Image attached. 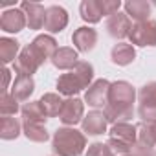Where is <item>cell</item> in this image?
Wrapping results in <instances>:
<instances>
[{"label": "cell", "instance_id": "2", "mask_svg": "<svg viewBox=\"0 0 156 156\" xmlns=\"http://www.w3.org/2000/svg\"><path fill=\"white\" fill-rule=\"evenodd\" d=\"M94 83V66L88 61H79L70 72L62 73L57 79V90L59 94L66 98H73L81 90L88 88Z\"/></svg>", "mask_w": 156, "mask_h": 156}, {"label": "cell", "instance_id": "7", "mask_svg": "<svg viewBox=\"0 0 156 156\" xmlns=\"http://www.w3.org/2000/svg\"><path fill=\"white\" fill-rule=\"evenodd\" d=\"M129 41H130L132 46H140V48L151 46V48H154L156 46V20L149 19L145 22L132 24Z\"/></svg>", "mask_w": 156, "mask_h": 156}, {"label": "cell", "instance_id": "26", "mask_svg": "<svg viewBox=\"0 0 156 156\" xmlns=\"http://www.w3.org/2000/svg\"><path fill=\"white\" fill-rule=\"evenodd\" d=\"M138 141L156 149V121H149V123L141 121L138 125Z\"/></svg>", "mask_w": 156, "mask_h": 156}, {"label": "cell", "instance_id": "20", "mask_svg": "<svg viewBox=\"0 0 156 156\" xmlns=\"http://www.w3.org/2000/svg\"><path fill=\"white\" fill-rule=\"evenodd\" d=\"M35 90V81L33 77H28V75H17L15 81H13V87H11V94L19 99V101H28L31 98Z\"/></svg>", "mask_w": 156, "mask_h": 156}, {"label": "cell", "instance_id": "24", "mask_svg": "<svg viewBox=\"0 0 156 156\" xmlns=\"http://www.w3.org/2000/svg\"><path fill=\"white\" fill-rule=\"evenodd\" d=\"M22 132L30 141H35V143H44L50 140V132L46 130V125L42 123L22 121Z\"/></svg>", "mask_w": 156, "mask_h": 156}, {"label": "cell", "instance_id": "19", "mask_svg": "<svg viewBox=\"0 0 156 156\" xmlns=\"http://www.w3.org/2000/svg\"><path fill=\"white\" fill-rule=\"evenodd\" d=\"M79 13H81V19L88 24H98L105 17L103 8H101V0H83L79 6Z\"/></svg>", "mask_w": 156, "mask_h": 156}, {"label": "cell", "instance_id": "15", "mask_svg": "<svg viewBox=\"0 0 156 156\" xmlns=\"http://www.w3.org/2000/svg\"><path fill=\"white\" fill-rule=\"evenodd\" d=\"M107 125H108V121H107L103 110H90L88 114H85V118L81 121L83 132L88 136H99V134L107 132Z\"/></svg>", "mask_w": 156, "mask_h": 156}, {"label": "cell", "instance_id": "12", "mask_svg": "<svg viewBox=\"0 0 156 156\" xmlns=\"http://www.w3.org/2000/svg\"><path fill=\"white\" fill-rule=\"evenodd\" d=\"M28 26V20H26V15L22 9L19 8H11V9H6L0 17V28L6 33H19L22 31L24 28Z\"/></svg>", "mask_w": 156, "mask_h": 156}, {"label": "cell", "instance_id": "1", "mask_svg": "<svg viewBox=\"0 0 156 156\" xmlns=\"http://www.w3.org/2000/svg\"><path fill=\"white\" fill-rule=\"evenodd\" d=\"M136 88L129 81H116L110 85L108 103L103 108V114L108 123H129L134 116V101H136Z\"/></svg>", "mask_w": 156, "mask_h": 156}, {"label": "cell", "instance_id": "4", "mask_svg": "<svg viewBox=\"0 0 156 156\" xmlns=\"http://www.w3.org/2000/svg\"><path fill=\"white\" fill-rule=\"evenodd\" d=\"M108 147L121 156L132 154L134 145L138 143V127L130 123H116L108 130Z\"/></svg>", "mask_w": 156, "mask_h": 156}, {"label": "cell", "instance_id": "21", "mask_svg": "<svg viewBox=\"0 0 156 156\" xmlns=\"http://www.w3.org/2000/svg\"><path fill=\"white\" fill-rule=\"evenodd\" d=\"M20 114H22V121H31V123H42L46 125V112L41 105V101H28L20 107Z\"/></svg>", "mask_w": 156, "mask_h": 156}, {"label": "cell", "instance_id": "32", "mask_svg": "<svg viewBox=\"0 0 156 156\" xmlns=\"http://www.w3.org/2000/svg\"><path fill=\"white\" fill-rule=\"evenodd\" d=\"M154 6H156V2H154Z\"/></svg>", "mask_w": 156, "mask_h": 156}, {"label": "cell", "instance_id": "3", "mask_svg": "<svg viewBox=\"0 0 156 156\" xmlns=\"http://www.w3.org/2000/svg\"><path fill=\"white\" fill-rule=\"evenodd\" d=\"M85 149L87 136L75 127H61L53 132L51 151L55 156H81Z\"/></svg>", "mask_w": 156, "mask_h": 156}, {"label": "cell", "instance_id": "18", "mask_svg": "<svg viewBox=\"0 0 156 156\" xmlns=\"http://www.w3.org/2000/svg\"><path fill=\"white\" fill-rule=\"evenodd\" d=\"M123 8H125V13L129 15V19H132L134 24H136V22L149 20L152 6L149 2H145V0H129V2L123 4Z\"/></svg>", "mask_w": 156, "mask_h": 156}, {"label": "cell", "instance_id": "30", "mask_svg": "<svg viewBox=\"0 0 156 156\" xmlns=\"http://www.w3.org/2000/svg\"><path fill=\"white\" fill-rule=\"evenodd\" d=\"M9 83H11V70L9 68H2V94H8V88H9Z\"/></svg>", "mask_w": 156, "mask_h": 156}, {"label": "cell", "instance_id": "8", "mask_svg": "<svg viewBox=\"0 0 156 156\" xmlns=\"http://www.w3.org/2000/svg\"><path fill=\"white\" fill-rule=\"evenodd\" d=\"M110 81L108 79H98L94 81L88 90L85 92V103L88 107H92L94 110L98 108H105L108 103V92H110Z\"/></svg>", "mask_w": 156, "mask_h": 156}, {"label": "cell", "instance_id": "6", "mask_svg": "<svg viewBox=\"0 0 156 156\" xmlns=\"http://www.w3.org/2000/svg\"><path fill=\"white\" fill-rule=\"evenodd\" d=\"M46 61L37 53V50L28 44L26 48H22L20 55L17 57V61L13 62V68H15V73L17 75H28V77H33V73L44 64Z\"/></svg>", "mask_w": 156, "mask_h": 156}, {"label": "cell", "instance_id": "31", "mask_svg": "<svg viewBox=\"0 0 156 156\" xmlns=\"http://www.w3.org/2000/svg\"><path fill=\"white\" fill-rule=\"evenodd\" d=\"M127 156H134V154H127Z\"/></svg>", "mask_w": 156, "mask_h": 156}, {"label": "cell", "instance_id": "29", "mask_svg": "<svg viewBox=\"0 0 156 156\" xmlns=\"http://www.w3.org/2000/svg\"><path fill=\"white\" fill-rule=\"evenodd\" d=\"M132 154H134V156H156V149L147 147V145H143V143H140V141H138V143L134 145Z\"/></svg>", "mask_w": 156, "mask_h": 156}, {"label": "cell", "instance_id": "23", "mask_svg": "<svg viewBox=\"0 0 156 156\" xmlns=\"http://www.w3.org/2000/svg\"><path fill=\"white\" fill-rule=\"evenodd\" d=\"M22 132V123L13 118V116H2L0 118V138L9 141L19 138V134Z\"/></svg>", "mask_w": 156, "mask_h": 156}, {"label": "cell", "instance_id": "16", "mask_svg": "<svg viewBox=\"0 0 156 156\" xmlns=\"http://www.w3.org/2000/svg\"><path fill=\"white\" fill-rule=\"evenodd\" d=\"M79 62V51L75 48H70V46H62L55 51V55L51 57V64L57 68V70H66L70 72L72 68H75V64Z\"/></svg>", "mask_w": 156, "mask_h": 156}, {"label": "cell", "instance_id": "10", "mask_svg": "<svg viewBox=\"0 0 156 156\" xmlns=\"http://www.w3.org/2000/svg\"><path fill=\"white\" fill-rule=\"evenodd\" d=\"M105 30H107V33H108L112 39L123 42V39L130 35L132 22H130V19H129L127 13L118 11L116 15H112V17L107 19V22H105Z\"/></svg>", "mask_w": 156, "mask_h": 156}, {"label": "cell", "instance_id": "14", "mask_svg": "<svg viewBox=\"0 0 156 156\" xmlns=\"http://www.w3.org/2000/svg\"><path fill=\"white\" fill-rule=\"evenodd\" d=\"M20 9L26 15L30 30H42L46 22V8L39 2H22Z\"/></svg>", "mask_w": 156, "mask_h": 156}, {"label": "cell", "instance_id": "9", "mask_svg": "<svg viewBox=\"0 0 156 156\" xmlns=\"http://www.w3.org/2000/svg\"><path fill=\"white\" fill-rule=\"evenodd\" d=\"M85 118V101L79 98H68L62 103L59 119L64 123V127H75L77 123H81Z\"/></svg>", "mask_w": 156, "mask_h": 156}, {"label": "cell", "instance_id": "5", "mask_svg": "<svg viewBox=\"0 0 156 156\" xmlns=\"http://www.w3.org/2000/svg\"><path fill=\"white\" fill-rule=\"evenodd\" d=\"M138 116L141 121H156V81L145 83L138 90Z\"/></svg>", "mask_w": 156, "mask_h": 156}, {"label": "cell", "instance_id": "25", "mask_svg": "<svg viewBox=\"0 0 156 156\" xmlns=\"http://www.w3.org/2000/svg\"><path fill=\"white\" fill-rule=\"evenodd\" d=\"M39 101H41V105H42V108H44V112H46L48 118L59 116V114H61V108H62V103H64V99H62L59 94H55V92L44 94Z\"/></svg>", "mask_w": 156, "mask_h": 156}, {"label": "cell", "instance_id": "22", "mask_svg": "<svg viewBox=\"0 0 156 156\" xmlns=\"http://www.w3.org/2000/svg\"><path fill=\"white\" fill-rule=\"evenodd\" d=\"M20 42L17 39H11V37H2L0 39V61L4 64H9V62H15L17 57L20 55Z\"/></svg>", "mask_w": 156, "mask_h": 156}, {"label": "cell", "instance_id": "13", "mask_svg": "<svg viewBox=\"0 0 156 156\" xmlns=\"http://www.w3.org/2000/svg\"><path fill=\"white\" fill-rule=\"evenodd\" d=\"M68 26V11L61 6H50L46 8V22L44 30L48 33H61Z\"/></svg>", "mask_w": 156, "mask_h": 156}, {"label": "cell", "instance_id": "11", "mask_svg": "<svg viewBox=\"0 0 156 156\" xmlns=\"http://www.w3.org/2000/svg\"><path fill=\"white\" fill-rule=\"evenodd\" d=\"M72 44L79 53H88L96 48L98 44V31L90 26H81L77 28L72 35Z\"/></svg>", "mask_w": 156, "mask_h": 156}, {"label": "cell", "instance_id": "17", "mask_svg": "<svg viewBox=\"0 0 156 156\" xmlns=\"http://www.w3.org/2000/svg\"><path fill=\"white\" fill-rule=\"evenodd\" d=\"M136 59V48L130 42H118L110 50V61L118 66H129Z\"/></svg>", "mask_w": 156, "mask_h": 156}, {"label": "cell", "instance_id": "27", "mask_svg": "<svg viewBox=\"0 0 156 156\" xmlns=\"http://www.w3.org/2000/svg\"><path fill=\"white\" fill-rule=\"evenodd\" d=\"M17 112H20L19 99L11 92L0 96V114H2V116H15Z\"/></svg>", "mask_w": 156, "mask_h": 156}, {"label": "cell", "instance_id": "28", "mask_svg": "<svg viewBox=\"0 0 156 156\" xmlns=\"http://www.w3.org/2000/svg\"><path fill=\"white\" fill-rule=\"evenodd\" d=\"M85 156H116V152L108 147V143L96 141V143L88 145V151H87Z\"/></svg>", "mask_w": 156, "mask_h": 156}]
</instances>
